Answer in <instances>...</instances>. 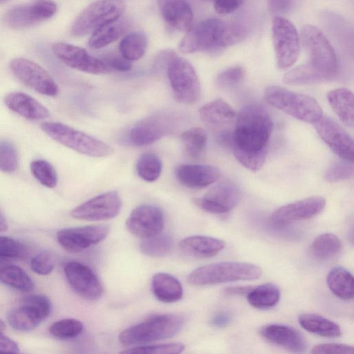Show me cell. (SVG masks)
<instances>
[{
  "instance_id": "6da1fadb",
  "label": "cell",
  "mask_w": 354,
  "mask_h": 354,
  "mask_svg": "<svg viewBox=\"0 0 354 354\" xmlns=\"http://www.w3.org/2000/svg\"><path fill=\"white\" fill-rule=\"evenodd\" d=\"M273 123L268 111L258 104L243 106L233 131V151L248 153H268V143Z\"/></svg>"
},
{
  "instance_id": "7a4b0ae2",
  "label": "cell",
  "mask_w": 354,
  "mask_h": 354,
  "mask_svg": "<svg viewBox=\"0 0 354 354\" xmlns=\"http://www.w3.org/2000/svg\"><path fill=\"white\" fill-rule=\"evenodd\" d=\"M241 26L227 24L218 18H208L198 22L186 32L178 44L183 53L216 52L236 44L245 37Z\"/></svg>"
},
{
  "instance_id": "3957f363",
  "label": "cell",
  "mask_w": 354,
  "mask_h": 354,
  "mask_svg": "<svg viewBox=\"0 0 354 354\" xmlns=\"http://www.w3.org/2000/svg\"><path fill=\"white\" fill-rule=\"evenodd\" d=\"M261 268L254 263L223 261L199 267L187 277L189 284L197 286L254 280L261 277Z\"/></svg>"
},
{
  "instance_id": "277c9868",
  "label": "cell",
  "mask_w": 354,
  "mask_h": 354,
  "mask_svg": "<svg viewBox=\"0 0 354 354\" xmlns=\"http://www.w3.org/2000/svg\"><path fill=\"white\" fill-rule=\"evenodd\" d=\"M167 77L175 99L183 104H193L201 96V84L189 62L172 51L162 54Z\"/></svg>"
},
{
  "instance_id": "5b68a950",
  "label": "cell",
  "mask_w": 354,
  "mask_h": 354,
  "mask_svg": "<svg viewBox=\"0 0 354 354\" xmlns=\"http://www.w3.org/2000/svg\"><path fill=\"white\" fill-rule=\"evenodd\" d=\"M183 323V317L178 315H156L124 330L118 339L124 346L154 342L176 335Z\"/></svg>"
},
{
  "instance_id": "8992f818",
  "label": "cell",
  "mask_w": 354,
  "mask_h": 354,
  "mask_svg": "<svg viewBox=\"0 0 354 354\" xmlns=\"http://www.w3.org/2000/svg\"><path fill=\"white\" fill-rule=\"evenodd\" d=\"M264 98L270 105L303 122L313 124L323 116L322 109L315 98L281 86L266 88Z\"/></svg>"
},
{
  "instance_id": "52a82bcc",
  "label": "cell",
  "mask_w": 354,
  "mask_h": 354,
  "mask_svg": "<svg viewBox=\"0 0 354 354\" xmlns=\"http://www.w3.org/2000/svg\"><path fill=\"white\" fill-rule=\"evenodd\" d=\"M41 129L54 140L85 156L102 158L114 151L111 146L101 140L61 122H44Z\"/></svg>"
},
{
  "instance_id": "ba28073f",
  "label": "cell",
  "mask_w": 354,
  "mask_h": 354,
  "mask_svg": "<svg viewBox=\"0 0 354 354\" xmlns=\"http://www.w3.org/2000/svg\"><path fill=\"white\" fill-rule=\"evenodd\" d=\"M302 45L308 53V64L323 75L328 81L337 73V60L330 43L318 28L307 24L301 30Z\"/></svg>"
},
{
  "instance_id": "9c48e42d",
  "label": "cell",
  "mask_w": 354,
  "mask_h": 354,
  "mask_svg": "<svg viewBox=\"0 0 354 354\" xmlns=\"http://www.w3.org/2000/svg\"><path fill=\"white\" fill-rule=\"evenodd\" d=\"M123 0H97L86 7L76 17L71 34L81 37L93 33L99 28L119 19L124 13Z\"/></svg>"
},
{
  "instance_id": "30bf717a",
  "label": "cell",
  "mask_w": 354,
  "mask_h": 354,
  "mask_svg": "<svg viewBox=\"0 0 354 354\" xmlns=\"http://www.w3.org/2000/svg\"><path fill=\"white\" fill-rule=\"evenodd\" d=\"M180 122V116L174 112L153 113L137 122L130 129L129 138L135 146L151 145L173 132Z\"/></svg>"
},
{
  "instance_id": "8fae6325",
  "label": "cell",
  "mask_w": 354,
  "mask_h": 354,
  "mask_svg": "<svg viewBox=\"0 0 354 354\" xmlns=\"http://www.w3.org/2000/svg\"><path fill=\"white\" fill-rule=\"evenodd\" d=\"M272 43L278 67L287 69L299 54V37L295 26L287 19L276 16L272 26Z\"/></svg>"
},
{
  "instance_id": "7c38bea8",
  "label": "cell",
  "mask_w": 354,
  "mask_h": 354,
  "mask_svg": "<svg viewBox=\"0 0 354 354\" xmlns=\"http://www.w3.org/2000/svg\"><path fill=\"white\" fill-rule=\"evenodd\" d=\"M57 11L53 0H35L9 9L3 16V22L12 29L31 27L52 17Z\"/></svg>"
},
{
  "instance_id": "4fadbf2b",
  "label": "cell",
  "mask_w": 354,
  "mask_h": 354,
  "mask_svg": "<svg viewBox=\"0 0 354 354\" xmlns=\"http://www.w3.org/2000/svg\"><path fill=\"white\" fill-rule=\"evenodd\" d=\"M10 68L18 80L37 93L47 96L58 93L57 84L37 63L26 58H15L10 62Z\"/></svg>"
},
{
  "instance_id": "5bb4252c",
  "label": "cell",
  "mask_w": 354,
  "mask_h": 354,
  "mask_svg": "<svg viewBox=\"0 0 354 354\" xmlns=\"http://www.w3.org/2000/svg\"><path fill=\"white\" fill-rule=\"evenodd\" d=\"M122 200L116 191L97 195L71 211V216L79 220L104 221L115 217L120 211Z\"/></svg>"
},
{
  "instance_id": "9a60e30c",
  "label": "cell",
  "mask_w": 354,
  "mask_h": 354,
  "mask_svg": "<svg viewBox=\"0 0 354 354\" xmlns=\"http://www.w3.org/2000/svg\"><path fill=\"white\" fill-rule=\"evenodd\" d=\"M241 198L239 187L230 180L219 182L203 197L194 200L200 209L212 214H221L234 208Z\"/></svg>"
},
{
  "instance_id": "2e32d148",
  "label": "cell",
  "mask_w": 354,
  "mask_h": 354,
  "mask_svg": "<svg viewBox=\"0 0 354 354\" xmlns=\"http://www.w3.org/2000/svg\"><path fill=\"white\" fill-rule=\"evenodd\" d=\"M109 230L106 224L64 228L57 232V239L67 251L77 252L103 241Z\"/></svg>"
},
{
  "instance_id": "e0dca14e",
  "label": "cell",
  "mask_w": 354,
  "mask_h": 354,
  "mask_svg": "<svg viewBox=\"0 0 354 354\" xmlns=\"http://www.w3.org/2000/svg\"><path fill=\"white\" fill-rule=\"evenodd\" d=\"M126 227L131 234L142 239L155 236L163 229V212L154 205H140L130 213Z\"/></svg>"
},
{
  "instance_id": "ac0fdd59",
  "label": "cell",
  "mask_w": 354,
  "mask_h": 354,
  "mask_svg": "<svg viewBox=\"0 0 354 354\" xmlns=\"http://www.w3.org/2000/svg\"><path fill=\"white\" fill-rule=\"evenodd\" d=\"M52 48L55 55L70 68L94 75L110 71L103 61L93 57L80 46L59 42L53 44Z\"/></svg>"
},
{
  "instance_id": "d6986e66",
  "label": "cell",
  "mask_w": 354,
  "mask_h": 354,
  "mask_svg": "<svg viewBox=\"0 0 354 354\" xmlns=\"http://www.w3.org/2000/svg\"><path fill=\"white\" fill-rule=\"evenodd\" d=\"M64 273L71 288L84 299L97 300L103 293L102 285L93 270L80 262L66 264Z\"/></svg>"
},
{
  "instance_id": "ffe728a7",
  "label": "cell",
  "mask_w": 354,
  "mask_h": 354,
  "mask_svg": "<svg viewBox=\"0 0 354 354\" xmlns=\"http://www.w3.org/2000/svg\"><path fill=\"white\" fill-rule=\"evenodd\" d=\"M320 138L339 157L353 161V141L349 134L333 119L322 116L313 123Z\"/></svg>"
},
{
  "instance_id": "44dd1931",
  "label": "cell",
  "mask_w": 354,
  "mask_h": 354,
  "mask_svg": "<svg viewBox=\"0 0 354 354\" xmlns=\"http://www.w3.org/2000/svg\"><path fill=\"white\" fill-rule=\"evenodd\" d=\"M325 205L322 196L306 198L280 207L272 213L271 221L275 225L286 226L318 215Z\"/></svg>"
},
{
  "instance_id": "7402d4cb",
  "label": "cell",
  "mask_w": 354,
  "mask_h": 354,
  "mask_svg": "<svg viewBox=\"0 0 354 354\" xmlns=\"http://www.w3.org/2000/svg\"><path fill=\"white\" fill-rule=\"evenodd\" d=\"M199 117L205 127L216 135L233 133L236 113L225 101L217 99L209 102L199 109Z\"/></svg>"
},
{
  "instance_id": "603a6c76",
  "label": "cell",
  "mask_w": 354,
  "mask_h": 354,
  "mask_svg": "<svg viewBox=\"0 0 354 354\" xmlns=\"http://www.w3.org/2000/svg\"><path fill=\"white\" fill-rule=\"evenodd\" d=\"M175 175L183 185L201 189L214 183L220 178V171L209 165L183 164L176 168Z\"/></svg>"
},
{
  "instance_id": "cb8c5ba5",
  "label": "cell",
  "mask_w": 354,
  "mask_h": 354,
  "mask_svg": "<svg viewBox=\"0 0 354 354\" xmlns=\"http://www.w3.org/2000/svg\"><path fill=\"white\" fill-rule=\"evenodd\" d=\"M160 12L171 28L187 32L192 26L193 12L187 0H157Z\"/></svg>"
},
{
  "instance_id": "d4e9b609",
  "label": "cell",
  "mask_w": 354,
  "mask_h": 354,
  "mask_svg": "<svg viewBox=\"0 0 354 354\" xmlns=\"http://www.w3.org/2000/svg\"><path fill=\"white\" fill-rule=\"evenodd\" d=\"M261 336L268 342L292 352L300 353L306 348L304 336L295 328L282 324H269L260 330Z\"/></svg>"
},
{
  "instance_id": "484cf974",
  "label": "cell",
  "mask_w": 354,
  "mask_h": 354,
  "mask_svg": "<svg viewBox=\"0 0 354 354\" xmlns=\"http://www.w3.org/2000/svg\"><path fill=\"white\" fill-rule=\"evenodd\" d=\"M4 102L9 109L27 120H39L49 116V111L44 105L24 93H10Z\"/></svg>"
},
{
  "instance_id": "4316f807",
  "label": "cell",
  "mask_w": 354,
  "mask_h": 354,
  "mask_svg": "<svg viewBox=\"0 0 354 354\" xmlns=\"http://www.w3.org/2000/svg\"><path fill=\"white\" fill-rule=\"evenodd\" d=\"M225 245V242L221 239L201 235L186 237L179 243L183 252L197 259L214 257L223 250Z\"/></svg>"
},
{
  "instance_id": "83f0119b",
  "label": "cell",
  "mask_w": 354,
  "mask_h": 354,
  "mask_svg": "<svg viewBox=\"0 0 354 354\" xmlns=\"http://www.w3.org/2000/svg\"><path fill=\"white\" fill-rule=\"evenodd\" d=\"M151 290L157 299L167 304L179 301L183 295L180 281L174 276L165 272H158L153 276Z\"/></svg>"
},
{
  "instance_id": "f1b7e54d",
  "label": "cell",
  "mask_w": 354,
  "mask_h": 354,
  "mask_svg": "<svg viewBox=\"0 0 354 354\" xmlns=\"http://www.w3.org/2000/svg\"><path fill=\"white\" fill-rule=\"evenodd\" d=\"M328 101L339 120L346 126L353 127L354 124L353 94L345 88L330 91Z\"/></svg>"
},
{
  "instance_id": "f546056e",
  "label": "cell",
  "mask_w": 354,
  "mask_h": 354,
  "mask_svg": "<svg viewBox=\"0 0 354 354\" xmlns=\"http://www.w3.org/2000/svg\"><path fill=\"white\" fill-rule=\"evenodd\" d=\"M299 323L304 330L319 336L338 337L342 335L337 324L317 314H302L299 317Z\"/></svg>"
},
{
  "instance_id": "4dcf8cb0",
  "label": "cell",
  "mask_w": 354,
  "mask_h": 354,
  "mask_svg": "<svg viewBox=\"0 0 354 354\" xmlns=\"http://www.w3.org/2000/svg\"><path fill=\"white\" fill-rule=\"evenodd\" d=\"M330 290L338 298L349 300L353 298V277L346 268L338 266L333 268L326 278Z\"/></svg>"
},
{
  "instance_id": "1f68e13d",
  "label": "cell",
  "mask_w": 354,
  "mask_h": 354,
  "mask_svg": "<svg viewBox=\"0 0 354 354\" xmlns=\"http://www.w3.org/2000/svg\"><path fill=\"white\" fill-rule=\"evenodd\" d=\"M125 20H116L95 30L88 42L93 49L104 48L119 39L127 30Z\"/></svg>"
},
{
  "instance_id": "d6a6232c",
  "label": "cell",
  "mask_w": 354,
  "mask_h": 354,
  "mask_svg": "<svg viewBox=\"0 0 354 354\" xmlns=\"http://www.w3.org/2000/svg\"><path fill=\"white\" fill-rule=\"evenodd\" d=\"M281 292L279 288L271 283L252 288L247 294L248 303L254 308L267 309L277 304Z\"/></svg>"
},
{
  "instance_id": "836d02e7",
  "label": "cell",
  "mask_w": 354,
  "mask_h": 354,
  "mask_svg": "<svg viewBox=\"0 0 354 354\" xmlns=\"http://www.w3.org/2000/svg\"><path fill=\"white\" fill-rule=\"evenodd\" d=\"M341 248V241L336 235L332 233H324L314 239L310 252L315 259L326 260L336 256Z\"/></svg>"
},
{
  "instance_id": "e575fe53",
  "label": "cell",
  "mask_w": 354,
  "mask_h": 354,
  "mask_svg": "<svg viewBox=\"0 0 354 354\" xmlns=\"http://www.w3.org/2000/svg\"><path fill=\"white\" fill-rule=\"evenodd\" d=\"M283 81L291 85H310L325 82L327 80L306 62L287 72Z\"/></svg>"
},
{
  "instance_id": "d590c367",
  "label": "cell",
  "mask_w": 354,
  "mask_h": 354,
  "mask_svg": "<svg viewBox=\"0 0 354 354\" xmlns=\"http://www.w3.org/2000/svg\"><path fill=\"white\" fill-rule=\"evenodd\" d=\"M180 140L187 155L194 159H198L205 149L207 134L204 129L194 127L183 131Z\"/></svg>"
},
{
  "instance_id": "8d00e7d4",
  "label": "cell",
  "mask_w": 354,
  "mask_h": 354,
  "mask_svg": "<svg viewBox=\"0 0 354 354\" xmlns=\"http://www.w3.org/2000/svg\"><path fill=\"white\" fill-rule=\"evenodd\" d=\"M147 39L142 32H131L120 41L118 48L121 55L129 61L140 59L145 53Z\"/></svg>"
},
{
  "instance_id": "74e56055",
  "label": "cell",
  "mask_w": 354,
  "mask_h": 354,
  "mask_svg": "<svg viewBox=\"0 0 354 354\" xmlns=\"http://www.w3.org/2000/svg\"><path fill=\"white\" fill-rule=\"evenodd\" d=\"M0 281L21 291L28 292L33 288L28 274L20 267L10 263L0 270Z\"/></svg>"
},
{
  "instance_id": "f35d334b",
  "label": "cell",
  "mask_w": 354,
  "mask_h": 354,
  "mask_svg": "<svg viewBox=\"0 0 354 354\" xmlns=\"http://www.w3.org/2000/svg\"><path fill=\"white\" fill-rule=\"evenodd\" d=\"M138 176L147 182L156 181L160 177L162 163L160 158L152 152H146L140 156L136 162Z\"/></svg>"
},
{
  "instance_id": "ab89813d",
  "label": "cell",
  "mask_w": 354,
  "mask_h": 354,
  "mask_svg": "<svg viewBox=\"0 0 354 354\" xmlns=\"http://www.w3.org/2000/svg\"><path fill=\"white\" fill-rule=\"evenodd\" d=\"M174 241L172 237L161 232L155 236L143 239L140 243L141 252L151 257H162L172 250Z\"/></svg>"
},
{
  "instance_id": "60d3db41",
  "label": "cell",
  "mask_w": 354,
  "mask_h": 354,
  "mask_svg": "<svg viewBox=\"0 0 354 354\" xmlns=\"http://www.w3.org/2000/svg\"><path fill=\"white\" fill-rule=\"evenodd\" d=\"M8 322L16 330L30 331L37 327L41 321L32 311L21 305L9 313Z\"/></svg>"
},
{
  "instance_id": "b9f144b4",
  "label": "cell",
  "mask_w": 354,
  "mask_h": 354,
  "mask_svg": "<svg viewBox=\"0 0 354 354\" xmlns=\"http://www.w3.org/2000/svg\"><path fill=\"white\" fill-rule=\"evenodd\" d=\"M84 329L83 324L74 318H66L54 322L49 331L54 337L60 339H70L80 335Z\"/></svg>"
},
{
  "instance_id": "7bdbcfd3",
  "label": "cell",
  "mask_w": 354,
  "mask_h": 354,
  "mask_svg": "<svg viewBox=\"0 0 354 354\" xmlns=\"http://www.w3.org/2000/svg\"><path fill=\"white\" fill-rule=\"evenodd\" d=\"M30 170L33 176L44 186L53 188L57 183V173L53 165L42 159L30 163Z\"/></svg>"
},
{
  "instance_id": "ee69618b",
  "label": "cell",
  "mask_w": 354,
  "mask_h": 354,
  "mask_svg": "<svg viewBox=\"0 0 354 354\" xmlns=\"http://www.w3.org/2000/svg\"><path fill=\"white\" fill-rule=\"evenodd\" d=\"M185 345L179 342L143 345L120 352L125 354H176L182 353Z\"/></svg>"
},
{
  "instance_id": "f6af8a7d",
  "label": "cell",
  "mask_w": 354,
  "mask_h": 354,
  "mask_svg": "<svg viewBox=\"0 0 354 354\" xmlns=\"http://www.w3.org/2000/svg\"><path fill=\"white\" fill-rule=\"evenodd\" d=\"M19 165V156L12 142L0 140V170L7 174L15 171Z\"/></svg>"
},
{
  "instance_id": "bcb514c9",
  "label": "cell",
  "mask_w": 354,
  "mask_h": 354,
  "mask_svg": "<svg viewBox=\"0 0 354 354\" xmlns=\"http://www.w3.org/2000/svg\"><path fill=\"white\" fill-rule=\"evenodd\" d=\"M353 169L352 161L342 158L330 165L324 174V178L328 182L336 183L350 178L353 175Z\"/></svg>"
},
{
  "instance_id": "7dc6e473",
  "label": "cell",
  "mask_w": 354,
  "mask_h": 354,
  "mask_svg": "<svg viewBox=\"0 0 354 354\" xmlns=\"http://www.w3.org/2000/svg\"><path fill=\"white\" fill-rule=\"evenodd\" d=\"M21 305L32 311L41 321L50 315L52 309L50 299L43 295L28 296L24 299Z\"/></svg>"
},
{
  "instance_id": "c3c4849f",
  "label": "cell",
  "mask_w": 354,
  "mask_h": 354,
  "mask_svg": "<svg viewBox=\"0 0 354 354\" xmlns=\"http://www.w3.org/2000/svg\"><path fill=\"white\" fill-rule=\"evenodd\" d=\"M245 76V72L241 66L230 67L220 73L216 83L222 88H230L240 84Z\"/></svg>"
},
{
  "instance_id": "681fc988",
  "label": "cell",
  "mask_w": 354,
  "mask_h": 354,
  "mask_svg": "<svg viewBox=\"0 0 354 354\" xmlns=\"http://www.w3.org/2000/svg\"><path fill=\"white\" fill-rule=\"evenodd\" d=\"M26 249L19 241L8 236H0V258H21Z\"/></svg>"
},
{
  "instance_id": "f907efd6",
  "label": "cell",
  "mask_w": 354,
  "mask_h": 354,
  "mask_svg": "<svg viewBox=\"0 0 354 354\" xmlns=\"http://www.w3.org/2000/svg\"><path fill=\"white\" fill-rule=\"evenodd\" d=\"M55 260L48 252H42L35 255L30 261L32 270L39 274H50L54 269Z\"/></svg>"
},
{
  "instance_id": "816d5d0a",
  "label": "cell",
  "mask_w": 354,
  "mask_h": 354,
  "mask_svg": "<svg viewBox=\"0 0 354 354\" xmlns=\"http://www.w3.org/2000/svg\"><path fill=\"white\" fill-rule=\"evenodd\" d=\"M354 352V348L352 346L337 344V343H327L321 344L315 346L311 353L320 354V353H346L352 354Z\"/></svg>"
},
{
  "instance_id": "f5cc1de1",
  "label": "cell",
  "mask_w": 354,
  "mask_h": 354,
  "mask_svg": "<svg viewBox=\"0 0 354 354\" xmlns=\"http://www.w3.org/2000/svg\"><path fill=\"white\" fill-rule=\"evenodd\" d=\"M104 62L110 68V70L114 69L121 72L129 71L133 67L131 62L126 59L122 55H108L104 57Z\"/></svg>"
},
{
  "instance_id": "db71d44e",
  "label": "cell",
  "mask_w": 354,
  "mask_h": 354,
  "mask_svg": "<svg viewBox=\"0 0 354 354\" xmlns=\"http://www.w3.org/2000/svg\"><path fill=\"white\" fill-rule=\"evenodd\" d=\"M243 0H214V9L220 15L230 14L236 10Z\"/></svg>"
},
{
  "instance_id": "11a10c76",
  "label": "cell",
  "mask_w": 354,
  "mask_h": 354,
  "mask_svg": "<svg viewBox=\"0 0 354 354\" xmlns=\"http://www.w3.org/2000/svg\"><path fill=\"white\" fill-rule=\"evenodd\" d=\"M269 10L277 14L288 12L292 6V0H267Z\"/></svg>"
},
{
  "instance_id": "9f6ffc18",
  "label": "cell",
  "mask_w": 354,
  "mask_h": 354,
  "mask_svg": "<svg viewBox=\"0 0 354 354\" xmlns=\"http://www.w3.org/2000/svg\"><path fill=\"white\" fill-rule=\"evenodd\" d=\"M19 347L16 342L10 337L0 333V353H17Z\"/></svg>"
},
{
  "instance_id": "6f0895ef",
  "label": "cell",
  "mask_w": 354,
  "mask_h": 354,
  "mask_svg": "<svg viewBox=\"0 0 354 354\" xmlns=\"http://www.w3.org/2000/svg\"><path fill=\"white\" fill-rule=\"evenodd\" d=\"M232 320L231 314L227 311H221L216 313L211 320L212 326L218 328L227 326Z\"/></svg>"
},
{
  "instance_id": "680465c9",
  "label": "cell",
  "mask_w": 354,
  "mask_h": 354,
  "mask_svg": "<svg viewBox=\"0 0 354 354\" xmlns=\"http://www.w3.org/2000/svg\"><path fill=\"white\" fill-rule=\"evenodd\" d=\"M251 288L250 286L227 287L224 290V295L226 296L247 295Z\"/></svg>"
},
{
  "instance_id": "91938a15",
  "label": "cell",
  "mask_w": 354,
  "mask_h": 354,
  "mask_svg": "<svg viewBox=\"0 0 354 354\" xmlns=\"http://www.w3.org/2000/svg\"><path fill=\"white\" fill-rule=\"evenodd\" d=\"M8 225L3 214L0 212V232H4L8 229Z\"/></svg>"
},
{
  "instance_id": "94428289",
  "label": "cell",
  "mask_w": 354,
  "mask_h": 354,
  "mask_svg": "<svg viewBox=\"0 0 354 354\" xmlns=\"http://www.w3.org/2000/svg\"><path fill=\"white\" fill-rule=\"evenodd\" d=\"M5 329V324L2 320L0 319V333H3Z\"/></svg>"
},
{
  "instance_id": "6125c7cd",
  "label": "cell",
  "mask_w": 354,
  "mask_h": 354,
  "mask_svg": "<svg viewBox=\"0 0 354 354\" xmlns=\"http://www.w3.org/2000/svg\"><path fill=\"white\" fill-rule=\"evenodd\" d=\"M7 1H8V0H0V3H5V2H6Z\"/></svg>"
},
{
  "instance_id": "be15d7a7",
  "label": "cell",
  "mask_w": 354,
  "mask_h": 354,
  "mask_svg": "<svg viewBox=\"0 0 354 354\" xmlns=\"http://www.w3.org/2000/svg\"><path fill=\"white\" fill-rule=\"evenodd\" d=\"M205 1H214V0H205Z\"/></svg>"
}]
</instances>
